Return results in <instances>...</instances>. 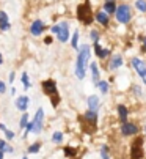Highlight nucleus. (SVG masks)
Instances as JSON below:
<instances>
[{
  "mask_svg": "<svg viewBox=\"0 0 146 159\" xmlns=\"http://www.w3.org/2000/svg\"><path fill=\"white\" fill-rule=\"evenodd\" d=\"M88 107H90V110H96L97 107H99V98L97 96H90L88 98Z\"/></svg>",
  "mask_w": 146,
  "mask_h": 159,
  "instance_id": "obj_14",
  "label": "nucleus"
},
{
  "mask_svg": "<svg viewBox=\"0 0 146 159\" xmlns=\"http://www.w3.org/2000/svg\"><path fill=\"white\" fill-rule=\"evenodd\" d=\"M137 8L140 11H146V0H137Z\"/></svg>",
  "mask_w": 146,
  "mask_h": 159,
  "instance_id": "obj_28",
  "label": "nucleus"
},
{
  "mask_svg": "<svg viewBox=\"0 0 146 159\" xmlns=\"http://www.w3.org/2000/svg\"><path fill=\"white\" fill-rule=\"evenodd\" d=\"M22 159H29V157H22Z\"/></svg>",
  "mask_w": 146,
  "mask_h": 159,
  "instance_id": "obj_39",
  "label": "nucleus"
},
{
  "mask_svg": "<svg viewBox=\"0 0 146 159\" xmlns=\"http://www.w3.org/2000/svg\"><path fill=\"white\" fill-rule=\"evenodd\" d=\"M141 41H143V49H146V36H141Z\"/></svg>",
  "mask_w": 146,
  "mask_h": 159,
  "instance_id": "obj_34",
  "label": "nucleus"
},
{
  "mask_svg": "<svg viewBox=\"0 0 146 159\" xmlns=\"http://www.w3.org/2000/svg\"><path fill=\"white\" fill-rule=\"evenodd\" d=\"M5 90H7V85H5V82H2V80H0V93H5Z\"/></svg>",
  "mask_w": 146,
  "mask_h": 159,
  "instance_id": "obj_31",
  "label": "nucleus"
},
{
  "mask_svg": "<svg viewBox=\"0 0 146 159\" xmlns=\"http://www.w3.org/2000/svg\"><path fill=\"white\" fill-rule=\"evenodd\" d=\"M61 140H63V134H61L60 131H57V132L52 134V142H54V143H60Z\"/></svg>",
  "mask_w": 146,
  "mask_h": 159,
  "instance_id": "obj_22",
  "label": "nucleus"
},
{
  "mask_svg": "<svg viewBox=\"0 0 146 159\" xmlns=\"http://www.w3.org/2000/svg\"><path fill=\"white\" fill-rule=\"evenodd\" d=\"M132 65H134V68L137 70V73L141 76L143 82L146 84V63L143 60H140V58H134L132 60Z\"/></svg>",
  "mask_w": 146,
  "mask_h": 159,
  "instance_id": "obj_7",
  "label": "nucleus"
},
{
  "mask_svg": "<svg viewBox=\"0 0 146 159\" xmlns=\"http://www.w3.org/2000/svg\"><path fill=\"white\" fill-rule=\"evenodd\" d=\"M0 129H2V131L5 132V137H7L8 140H13V139H14V132H13V131H10L5 125H0Z\"/></svg>",
  "mask_w": 146,
  "mask_h": 159,
  "instance_id": "obj_21",
  "label": "nucleus"
},
{
  "mask_svg": "<svg viewBox=\"0 0 146 159\" xmlns=\"http://www.w3.org/2000/svg\"><path fill=\"white\" fill-rule=\"evenodd\" d=\"M96 85L101 88V92H102V93H107V92H108V84H107V82H104V80H99V82H97Z\"/></svg>",
  "mask_w": 146,
  "mask_h": 159,
  "instance_id": "obj_24",
  "label": "nucleus"
},
{
  "mask_svg": "<svg viewBox=\"0 0 146 159\" xmlns=\"http://www.w3.org/2000/svg\"><path fill=\"white\" fill-rule=\"evenodd\" d=\"M143 151H141V140H138V143H135L132 147V159H141Z\"/></svg>",
  "mask_w": 146,
  "mask_h": 159,
  "instance_id": "obj_12",
  "label": "nucleus"
},
{
  "mask_svg": "<svg viewBox=\"0 0 146 159\" xmlns=\"http://www.w3.org/2000/svg\"><path fill=\"white\" fill-rule=\"evenodd\" d=\"M10 20H8V16L5 11H0V30H10Z\"/></svg>",
  "mask_w": 146,
  "mask_h": 159,
  "instance_id": "obj_11",
  "label": "nucleus"
},
{
  "mask_svg": "<svg viewBox=\"0 0 146 159\" xmlns=\"http://www.w3.org/2000/svg\"><path fill=\"white\" fill-rule=\"evenodd\" d=\"M90 60V48L86 44L79 49V55H77V65H76V76L79 79H83L85 77V66H86V61Z\"/></svg>",
  "mask_w": 146,
  "mask_h": 159,
  "instance_id": "obj_1",
  "label": "nucleus"
},
{
  "mask_svg": "<svg viewBox=\"0 0 146 159\" xmlns=\"http://www.w3.org/2000/svg\"><path fill=\"white\" fill-rule=\"evenodd\" d=\"M39 148H41V143H39V142L32 143V145L29 147V153H38V151H39Z\"/></svg>",
  "mask_w": 146,
  "mask_h": 159,
  "instance_id": "obj_26",
  "label": "nucleus"
},
{
  "mask_svg": "<svg viewBox=\"0 0 146 159\" xmlns=\"http://www.w3.org/2000/svg\"><path fill=\"white\" fill-rule=\"evenodd\" d=\"M33 123V134H39L42 131V123H44V109L39 107L38 112H36V115H35V120L32 121Z\"/></svg>",
  "mask_w": 146,
  "mask_h": 159,
  "instance_id": "obj_5",
  "label": "nucleus"
},
{
  "mask_svg": "<svg viewBox=\"0 0 146 159\" xmlns=\"http://www.w3.org/2000/svg\"><path fill=\"white\" fill-rule=\"evenodd\" d=\"M115 14H116V19L118 22H121V24H127V22L131 20V8L127 5H121L115 10Z\"/></svg>",
  "mask_w": 146,
  "mask_h": 159,
  "instance_id": "obj_3",
  "label": "nucleus"
},
{
  "mask_svg": "<svg viewBox=\"0 0 146 159\" xmlns=\"http://www.w3.org/2000/svg\"><path fill=\"white\" fill-rule=\"evenodd\" d=\"M85 118L94 125V123H96V120H97V113H96V110H88V112L85 113Z\"/></svg>",
  "mask_w": 146,
  "mask_h": 159,
  "instance_id": "obj_18",
  "label": "nucleus"
},
{
  "mask_svg": "<svg viewBox=\"0 0 146 159\" xmlns=\"http://www.w3.org/2000/svg\"><path fill=\"white\" fill-rule=\"evenodd\" d=\"M77 16L82 22H85V24H90L93 16H91V10H90V3H83L77 8Z\"/></svg>",
  "mask_w": 146,
  "mask_h": 159,
  "instance_id": "obj_4",
  "label": "nucleus"
},
{
  "mask_svg": "<svg viewBox=\"0 0 146 159\" xmlns=\"http://www.w3.org/2000/svg\"><path fill=\"white\" fill-rule=\"evenodd\" d=\"M144 131H146V128H144Z\"/></svg>",
  "mask_w": 146,
  "mask_h": 159,
  "instance_id": "obj_40",
  "label": "nucleus"
},
{
  "mask_svg": "<svg viewBox=\"0 0 146 159\" xmlns=\"http://www.w3.org/2000/svg\"><path fill=\"white\" fill-rule=\"evenodd\" d=\"M94 49H96V55H97V57H101V58H105V57L108 55V51H107V49H102L97 43L94 44Z\"/></svg>",
  "mask_w": 146,
  "mask_h": 159,
  "instance_id": "obj_16",
  "label": "nucleus"
},
{
  "mask_svg": "<svg viewBox=\"0 0 146 159\" xmlns=\"http://www.w3.org/2000/svg\"><path fill=\"white\" fill-rule=\"evenodd\" d=\"M121 65H123V58H121L119 55H115L110 61V70H116V68H119Z\"/></svg>",
  "mask_w": 146,
  "mask_h": 159,
  "instance_id": "obj_15",
  "label": "nucleus"
},
{
  "mask_svg": "<svg viewBox=\"0 0 146 159\" xmlns=\"http://www.w3.org/2000/svg\"><path fill=\"white\" fill-rule=\"evenodd\" d=\"M0 151H5V153H13V151H14V148H13L11 145H8L5 140L0 139Z\"/></svg>",
  "mask_w": 146,
  "mask_h": 159,
  "instance_id": "obj_19",
  "label": "nucleus"
},
{
  "mask_svg": "<svg viewBox=\"0 0 146 159\" xmlns=\"http://www.w3.org/2000/svg\"><path fill=\"white\" fill-rule=\"evenodd\" d=\"M3 63V57H2V54H0V65Z\"/></svg>",
  "mask_w": 146,
  "mask_h": 159,
  "instance_id": "obj_36",
  "label": "nucleus"
},
{
  "mask_svg": "<svg viewBox=\"0 0 146 159\" xmlns=\"http://www.w3.org/2000/svg\"><path fill=\"white\" fill-rule=\"evenodd\" d=\"M64 153H66V154H69V156H72V154H76V151L72 150V148H64Z\"/></svg>",
  "mask_w": 146,
  "mask_h": 159,
  "instance_id": "obj_32",
  "label": "nucleus"
},
{
  "mask_svg": "<svg viewBox=\"0 0 146 159\" xmlns=\"http://www.w3.org/2000/svg\"><path fill=\"white\" fill-rule=\"evenodd\" d=\"M77 41H79V32H74V36H72V41H71L72 48H77Z\"/></svg>",
  "mask_w": 146,
  "mask_h": 159,
  "instance_id": "obj_29",
  "label": "nucleus"
},
{
  "mask_svg": "<svg viewBox=\"0 0 146 159\" xmlns=\"http://www.w3.org/2000/svg\"><path fill=\"white\" fill-rule=\"evenodd\" d=\"M107 2H113V0H107Z\"/></svg>",
  "mask_w": 146,
  "mask_h": 159,
  "instance_id": "obj_38",
  "label": "nucleus"
},
{
  "mask_svg": "<svg viewBox=\"0 0 146 159\" xmlns=\"http://www.w3.org/2000/svg\"><path fill=\"white\" fill-rule=\"evenodd\" d=\"M91 74H93V82L94 84L99 82V70H97L96 63H91Z\"/></svg>",
  "mask_w": 146,
  "mask_h": 159,
  "instance_id": "obj_17",
  "label": "nucleus"
},
{
  "mask_svg": "<svg viewBox=\"0 0 146 159\" xmlns=\"http://www.w3.org/2000/svg\"><path fill=\"white\" fill-rule=\"evenodd\" d=\"M101 156H102V159H110L108 157V148L107 147H102L101 148Z\"/></svg>",
  "mask_w": 146,
  "mask_h": 159,
  "instance_id": "obj_30",
  "label": "nucleus"
},
{
  "mask_svg": "<svg viewBox=\"0 0 146 159\" xmlns=\"http://www.w3.org/2000/svg\"><path fill=\"white\" fill-rule=\"evenodd\" d=\"M0 159H3V151H0Z\"/></svg>",
  "mask_w": 146,
  "mask_h": 159,
  "instance_id": "obj_37",
  "label": "nucleus"
},
{
  "mask_svg": "<svg viewBox=\"0 0 146 159\" xmlns=\"http://www.w3.org/2000/svg\"><path fill=\"white\" fill-rule=\"evenodd\" d=\"M27 123H29V115H27V113H24L22 118H20V121H19V128L24 129V128L27 126Z\"/></svg>",
  "mask_w": 146,
  "mask_h": 159,
  "instance_id": "obj_25",
  "label": "nucleus"
},
{
  "mask_svg": "<svg viewBox=\"0 0 146 159\" xmlns=\"http://www.w3.org/2000/svg\"><path fill=\"white\" fill-rule=\"evenodd\" d=\"M29 102H30V99H29L27 96H19V98L14 101V106H16V109H17V110L25 112V110H27V107H29Z\"/></svg>",
  "mask_w": 146,
  "mask_h": 159,
  "instance_id": "obj_8",
  "label": "nucleus"
},
{
  "mask_svg": "<svg viewBox=\"0 0 146 159\" xmlns=\"http://www.w3.org/2000/svg\"><path fill=\"white\" fill-rule=\"evenodd\" d=\"M91 38L97 43V32H96V30H93V32H91Z\"/></svg>",
  "mask_w": 146,
  "mask_h": 159,
  "instance_id": "obj_33",
  "label": "nucleus"
},
{
  "mask_svg": "<svg viewBox=\"0 0 146 159\" xmlns=\"http://www.w3.org/2000/svg\"><path fill=\"white\" fill-rule=\"evenodd\" d=\"M104 10H105V13L108 14V13H115L116 7H115V3H113V2H107V3L104 5Z\"/></svg>",
  "mask_w": 146,
  "mask_h": 159,
  "instance_id": "obj_23",
  "label": "nucleus"
},
{
  "mask_svg": "<svg viewBox=\"0 0 146 159\" xmlns=\"http://www.w3.org/2000/svg\"><path fill=\"white\" fill-rule=\"evenodd\" d=\"M44 30V24H42V20H35L33 24L30 25V33L35 35V36H39Z\"/></svg>",
  "mask_w": 146,
  "mask_h": 159,
  "instance_id": "obj_9",
  "label": "nucleus"
},
{
  "mask_svg": "<svg viewBox=\"0 0 146 159\" xmlns=\"http://www.w3.org/2000/svg\"><path fill=\"white\" fill-rule=\"evenodd\" d=\"M13 80H14V73L10 74V82H13Z\"/></svg>",
  "mask_w": 146,
  "mask_h": 159,
  "instance_id": "obj_35",
  "label": "nucleus"
},
{
  "mask_svg": "<svg viewBox=\"0 0 146 159\" xmlns=\"http://www.w3.org/2000/svg\"><path fill=\"white\" fill-rule=\"evenodd\" d=\"M96 19L99 20L102 25H108V14L105 11H99V13L96 14Z\"/></svg>",
  "mask_w": 146,
  "mask_h": 159,
  "instance_id": "obj_13",
  "label": "nucleus"
},
{
  "mask_svg": "<svg viewBox=\"0 0 146 159\" xmlns=\"http://www.w3.org/2000/svg\"><path fill=\"white\" fill-rule=\"evenodd\" d=\"M52 32L57 35V38L61 43H66L69 39V25H68V22H61V24H58V25H54Z\"/></svg>",
  "mask_w": 146,
  "mask_h": 159,
  "instance_id": "obj_2",
  "label": "nucleus"
},
{
  "mask_svg": "<svg viewBox=\"0 0 146 159\" xmlns=\"http://www.w3.org/2000/svg\"><path fill=\"white\" fill-rule=\"evenodd\" d=\"M118 112H119V120L126 121V118H127V109L124 106H118Z\"/></svg>",
  "mask_w": 146,
  "mask_h": 159,
  "instance_id": "obj_20",
  "label": "nucleus"
},
{
  "mask_svg": "<svg viewBox=\"0 0 146 159\" xmlns=\"http://www.w3.org/2000/svg\"><path fill=\"white\" fill-rule=\"evenodd\" d=\"M137 131H138V128L134 123H124L121 126V132L124 135H134V134H137Z\"/></svg>",
  "mask_w": 146,
  "mask_h": 159,
  "instance_id": "obj_10",
  "label": "nucleus"
},
{
  "mask_svg": "<svg viewBox=\"0 0 146 159\" xmlns=\"http://www.w3.org/2000/svg\"><path fill=\"white\" fill-rule=\"evenodd\" d=\"M42 92H44L46 95H49V96L57 95V84H55V80H52V79L44 80V82H42Z\"/></svg>",
  "mask_w": 146,
  "mask_h": 159,
  "instance_id": "obj_6",
  "label": "nucleus"
},
{
  "mask_svg": "<svg viewBox=\"0 0 146 159\" xmlns=\"http://www.w3.org/2000/svg\"><path fill=\"white\" fill-rule=\"evenodd\" d=\"M22 84H24V87H25V90H29V88H30V80H29L27 73H24V74H22Z\"/></svg>",
  "mask_w": 146,
  "mask_h": 159,
  "instance_id": "obj_27",
  "label": "nucleus"
}]
</instances>
